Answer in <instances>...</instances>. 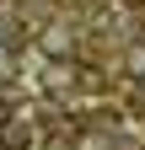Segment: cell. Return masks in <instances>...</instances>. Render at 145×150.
<instances>
[{"instance_id": "cell-1", "label": "cell", "mask_w": 145, "mask_h": 150, "mask_svg": "<svg viewBox=\"0 0 145 150\" xmlns=\"http://www.w3.org/2000/svg\"><path fill=\"white\" fill-rule=\"evenodd\" d=\"M38 48L48 54V59H70V54H75V27H65V22H54V27H43V38H38Z\"/></svg>"}, {"instance_id": "cell-2", "label": "cell", "mask_w": 145, "mask_h": 150, "mask_svg": "<svg viewBox=\"0 0 145 150\" xmlns=\"http://www.w3.org/2000/svg\"><path fill=\"white\" fill-rule=\"evenodd\" d=\"M0 139H6V145H27L32 129H27V123H0Z\"/></svg>"}, {"instance_id": "cell-3", "label": "cell", "mask_w": 145, "mask_h": 150, "mask_svg": "<svg viewBox=\"0 0 145 150\" xmlns=\"http://www.w3.org/2000/svg\"><path fill=\"white\" fill-rule=\"evenodd\" d=\"M124 64H129V81H145V43H134Z\"/></svg>"}]
</instances>
